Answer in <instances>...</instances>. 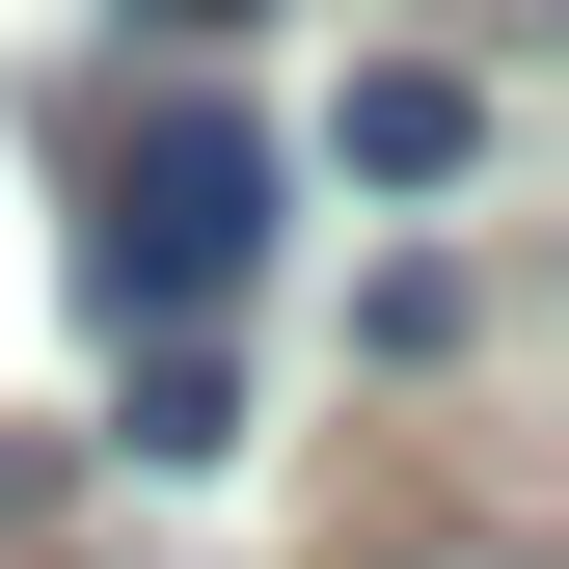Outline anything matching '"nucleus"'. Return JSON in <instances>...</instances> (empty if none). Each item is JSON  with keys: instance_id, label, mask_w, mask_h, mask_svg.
Segmentation results:
<instances>
[{"instance_id": "obj_1", "label": "nucleus", "mask_w": 569, "mask_h": 569, "mask_svg": "<svg viewBox=\"0 0 569 569\" xmlns=\"http://www.w3.org/2000/svg\"><path fill=\"white\" fill-rule=\"evenodd\" d=\"M244 244H271V136H244V109H163V136L109 163V218H82L109 326H190V299H218Z\"/></svg>"}, {"instance_id": "obj_2", "label": "nucleus", "mask_w": 569, "mask_h": 569, "mask_svg": "<svg viewBox=\"0 0 569 569\" xmlns=\"http://www.w3.org/2000/svg\"><path fill=\"white\" fill-rule=\"evenodd\" d=\"M352 163H380V190H461V163H488V109L435 82V54H380V82H352Z\"/></svg>"}, {"instance_id": "obj_3", "label": "nucleus", "mask_w": 569, "mask_h": 569, "mask_svg": "<svg viewBox=\"0 0 569 569\" xmlns=\"http://www.w3.org/2000/svg\"><path fill=\"white\" fill-rule=\"evenodd\" d=\"M136 461H163V488L244 461V380H218V352H136Z\"/></svg>"}, {"instance_id": "obj_4", "label": "nucleus", "mask_w": 569, "mask_h": 569, "mask_svg": "<svg viewBox=\"0 0 569 569\" xmlns=\"http://www.w3.org/2000/svg\"><path fill=\"white\" fill-rule=\"evenodd\" d=\"M136 28H190V54H218V28H244V0H136Z\"/></svg>"}]
</instances>
